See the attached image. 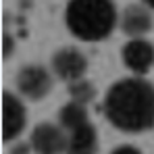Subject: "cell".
<instances>
[{
    "label": "cell",
    "mask_w": 154,
    "mask_h": 154,
    "mask_svg": "<svg viewBox=\"0 0 154 154\" xmlns=\"http://www.w3.org/2000/svg\"><path fill=\"white\" fill-rule=\"evenodd\" d=\"M108 121L125 133H142L154 127V85L142 77L112 83L104 96Z\"/></svg>",
    "instance_id": "obj_1"
},
{
    "label": "cell",
    "mask_w": 154,
    "mask_h": 154,
    "mask_svg": "<svg viewBox=\"0 0 154 154\" xmlns=\"http://www.w3.org/2000/svg\"><path fill=\"white\" fill-rule=\"evenodd\" d=\"M119 13L112 0H69L65 23L69 31L85 42L104 40L117 27Z\"/></svg>",
    "instance_id": "obj_2"
},
{
    "label": "cell",
    "mask_w": 154,
    "mask_h": 154,
    "mask_svg": "<svg viewBox=\"0 0 154 154\" xmlns=\"http://www.w3.org/2000/svg\"><path fill=\"white\" fill-rule=\"evenodd\" d=\"M58 125L67 131V137H69L67 154L98 152V133L88 117L85 104L75 102V100L63 104L58 110Z\"/></svg>",
    "instance_id": "obj_3"
},
{
    "label": "cell",
    "mask_w": 154,
    "mask_h": 154,
    "mask_svg": "<svg viewBox=\"0 0 154 154\" xmlns=\"http://www.w3.org/2000/svg\"><path fill=\"white\" fill-rule=\"evenodd\" d=\"M15 83H17V90L19 94L31 100V102H38L42 98H46L52 90V79L50 71L42 65H25L19 69V73L15 77Z\"/></svg>",
    "instance_id": "obj_4"
},
{
    "label": "cell",
    "mask_w": 154,
    "mask_h": 154,
    "mask_svg": "<svg viewBox=\"0 0 154 154\" xmlns=\"http://www.w3.org/2000/svg\"><path fill=\"white\" fill-rule=\"evenodd\" d=\"M52 73L67 81V83H73V81H79L85 77V71H88V58L85 54L79 50V48H73V46H65L60 50L54 52L50 60Z\"/></svg>",
    "instance_id": "obj_5"
},
{
    "label": "cell",
    "mask_w": 154,
    "mask_h": 154,
    "mask_svg": "<svg viewBox=\"0 0 154 154\" xmlns=\"http://www.w3.org/2000/svg\"><path fill=\"white\" fill-rule=\"evenodd\" d=\"M27 125V108L21 96L13 94V92H4L2 94V140L15 142Z\"/></svg>",
    "instance_id": "obj_6"
},
{
    "label": "cell",
    "mask_w": 154,
    "mask_h": 154,
    "mask_svg": "<svg viewBox=\"0 0 154 154\" xmlns=\"http://www.w3.org/2000/svg\"><path fill=\"white\" fill-rule=\"evenodd\" d=\"M67 131L54 123H38L29 137V146L35 154H67Z\"/></svg>",
    "instance_id": "obj_7"
},
{
    "label": "cell",
    "mask_w": 154,
    "mask_h": 154,
    "mask_svg": "<svg viewBox=\"0 0 154 154\" xmlns=\"http://www.w3.org/2000/svg\"><path fill=\"white\" fill-rule=\"evenodd\" d=\"M123 63L131 73L144 75L152 69L154 65V44L144 38H131L123 46Z\"/></svg>",
    "instance_id": "obj_8"
},
{
    "label": "cell",
    "mask_w": 154,
    "mask_h": 154,
    "mask_svg": "<svg viewBox=\"0 0 154 154\" xmlns=\"http://www.w3.org/2000/svg\"><path fill=\"white\" fill-rule=\"evenodd\" d=\"M152 13L148 11V6L142 4H129L121 15V29L131 35V38H142L152 29Z\"/></svg>",
    "instance_id": "obj_9"
},
{
    "label": "cell",
    "mask_w": 154,
    "mask_h": 154,
    "mask_svg": "<svg viewBox=\"0 0 154 154\" xmlns=\"http://www.w3.org/2000/svg\"><path fill=\"white\" fill-rule=\"evenodd\" d=\"M69 92H71V98H73L75 102H81V104H88L90 100H94V96H96L94 85H92L85 77L79 79V81L69 83Z\"/></svg>",
    "instance_id": "obj_10"
},
{
    "label": "cell",
    "mask_w": 154,
    "mask_h": 154,
    "mask_svg": "<svg viewBox=\"0 0 154 154\" xmlns=\"http://www.w3.org/2000/svg\"><path fill=\"white\" fill-rule=\"evenodd\" d=\"M110 154H142L135 146H119V148H115Z\"/></svg>",
    "instance_id": "obj_11"
},
{
    "label": "cell",
    "mask_w": 154,
    "mask_h": 154,
    "mask_svg": "<svg viewBox=\"0 0 154 154\" xmlns=\"http://www.w3.org/2000/svg\"><path fill=\"white\" fill-rule=\"evenodd\" d=\"M11 48H13V40H11L8 35H4V46H2V54H4V58L11 56Z\"/></svg>",
    "instance_id": "obj_12"
},
{
    "label": "cell",
    "mask_w": 154,
    "mask_h": 154,
    "mask_svg": "<svg viewBox=\"0 0 154 154\" xmlns=\"http://www.w3.org/2000/svg\"><path fill=\"white\" fill-rule=\"evenodd\" d=\"M144 4H146L148 8H154V0H144Z\"/></svg>",
    "instance_id": "obj_13"
}]
</instances>
